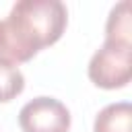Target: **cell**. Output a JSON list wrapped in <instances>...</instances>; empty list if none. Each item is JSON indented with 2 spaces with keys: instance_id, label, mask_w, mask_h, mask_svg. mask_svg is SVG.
I'll use <instances>...</instances> for the list:
<instances>
[{
  "instance_id": "cell-1",
  "label": "cell",
  "mask_w": 132,
  "mask_h": 132,
  "mask_svg": "<svg viewBox=\"0 0 132 132\" xmlns=\"http://www.w3.org/2000/svg\"><path fill=\"white\" fill-rule=\"evenodd\" d=\"M68 25V10L60 0H19L0 21V60L29 62L37 52L54 45Z\"/></svg>"
},
{
  "instance_id": "cell-2",
  "label": "cell",
  "mask_w": 132,
  "mask_h": 132,
  "mask_svg": "<svg viewBox=\"0 0 132 132\" xmlns=\"http://www.w3.org/2000/svg\"><path fill=\"white\" fill-rule=\"evenodd\" d=\"M87 74L99 89L113 91L126 87L132 76V45L103 41V45L91 56Z\"/></svg>"
},
{
  "instance_id": "cell-3",
  "label": "cell",
  "mask_w": 132,
  "mask_h": 132,
  "mask_svg": "<svg viewBox=\"0 0 132 132\" xmlns=\"http://www.w3.org/2000/svg\"><path fill=\"white\" fill-rule=\"evenodd\" d=\"M19 126L23 132H68L70 111L60 99L39 95L21 107Z\"/></svg>"
},
{
  "instance_id": "cell-4",
  "label": "cell",
  "mask_w": 132,
  "mask_h": 132,
  "mask_svg": "<svg viewBox=\"0 0 132 132\" xmlns=\"http://www.w3.org/2000/svg\"><path fill=\"white\" fill-rule=\"evenodd\" d=\"M93 132H132V105L128 101L105 105L95 116Z\"/></svg>"
},
{
  "instance_id": "cell-5",
  "label": "cell",
  "mask_w": 132,
  "mask_h": 132,
  "mask_svg": "<svg viewBox=\"0 0 132 132\" xmlns=\"http://www.w3.org/2000/svg\"><path fill=\"white\" fill-rule=\"evenodd\" d=\"M105 41L132 45V16L128 0H120L116 6H111L105 21Z\"/></svg>"
},
{
  "instance_id": "cell-6",
  "label": "cell",
  "mask_w": 132,
  "mask_h": 132,
  "mask_svg": "<svg viewBox=\"0 0 132 132\" xmlns=\"http://www.w3.org/2000/svg\"><path fill=\"white\" fill-rule=\"evenodd\" d=\"M25 89V76L21 68L8 60H0V103H8Z\"/></svg>"
}]
</instances>
